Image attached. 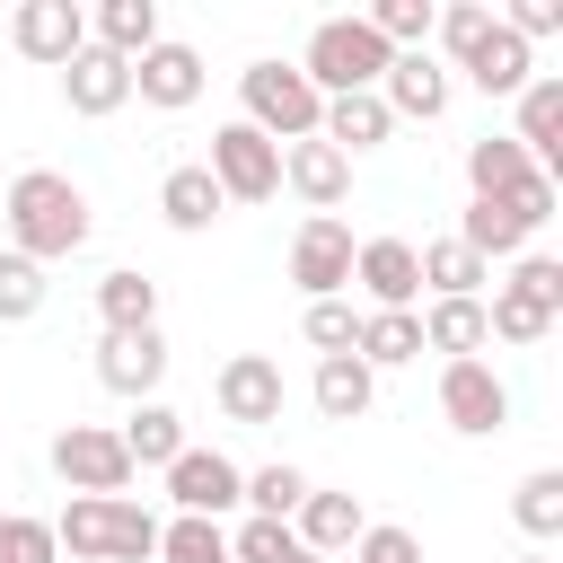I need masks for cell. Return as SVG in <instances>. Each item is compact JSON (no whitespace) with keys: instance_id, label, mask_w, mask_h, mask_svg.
Instances as JSON below:
<instances>
[{"instance_id":"1","label":"cell","mask_w":563,"mask_h":563,"mask_svg":"<svg viewBox=\"0 0 563 563\" xmlns=\"http://www.w3.org/2000/svg\"><path fill=\"white\" fill-rule=\"evenodd\" d=\"M0 229H9V255H26V264H62V255H79L88 246V194L62 176V167H26V176H9L0 185Z\"/></svg>"},{"instance_id":"2","label":"cell","mask_w":563,"mask_h":563,"mask_svg":"<svg viewBox=\"0 0 563 563\" xmlns=\"http://www.w3.org/2000/svg\"><path fill=\"white\" fill-rule=\"evenodd\" d=\"M53 545L79 554V563H150V554H158V519H150L132 493H114V501L70 493L62 519H53Z\"/></svg>"},{"instance_id":"3","label":"cell","mask_w":563,"mask_h":563,"mask_svg":"<svg viewBox=\"0 0 563 563\" xmlns=\"http://www.w3.org/2000/svg\"><path fill=\"white\" fill-rule=\"evenodd\" d=\"M387 44L369 35V18H317L308 26V53H299V79L317 88V97H361V88H378L387 79Z\"/></svg>"},{"instance_id":"4","label":"cell","mask_w":563,"mask_h":563,"mask_svg":"<svg viewBox=\"0 0 563 563\" xmlns=\"http://www.w3.org/2000/svg\"><path fill=\"white\" fill-rule=\"evenodd\" d=\"M238 123H255L273 150H290V141H317V114H325V97L299 79V62H246L238 70Z\"/></svg>"},{"instance_id":"5","label":"cell","mask_w":563,"mask_h":563,"mask_svg":"<svg viewBox=\"0 0 563 563\" xmlns=\"http://www.w3.org/2000/svg\"><path fill=\"white\" fill-rule=\"evenodd\" d=\"M545 220H554V176H528L519 194H493V202H466L449 238H457L466 255H484V264H501V255L519 264V255H528V238H537Z\"/></svg>"},{"instance_id":"6","label":"cell","mask_w":563,"mask_h":563,"mask_svg":"<svg viewBox=\"0 0 563 563\" xmlns=\"http://www.w3.org/2000/svg\"><path fill=\"white\" fill-rule=\"evenodd\" d=\"M554 317H563V264L554 255H519L510 282H493V299H484V334H501V343H545Z\"/></svg>"},{"instance_id":"7","label":"cell","mask_w":563,"mask_h":563,"mask_svg":"<svg viewBox=\"0 0 563 563\" xmlns=\"http://www.w3.org/2000/svg\"><path fill=\"white\" fill-rule=\"evenodd\" d=\"M158 475H167L176 519H229V510L246 501V466H238V457H220V449H194V440H185Z\"/></svg>"},{"instance_id":"8","label":"cell","mask_w":563,"mask_h":563,"mask_svg":"<svg viewBox=\"0 0 563 563\" xmlns=\"http://www.w3.org/2000/svg\"><path fill=\"white\" fill-rule=\"evenodd\" d=\"M202 167H211L220 202H273V194H282V150H273L255 123H220Z\"/></svg>"},{"instance_id":"9","label":"cell","mask_w":563,"mask_h":563,"mask_svg":"<svg viewBox=\"0 0 563 563\" xmlns=\"http://www.w3.org/2000/svg\"><path fill=\"white\" fill-rule=\"evenodd\" d=\"M53 475L70 484V493H97V501H114L123 484H132V457H123V440L106 431V422H70V431H53Z\"/></svg>"},{"instance_id":"10","label":"cell","mask_w":563,"mask_h":563,"mask_svg":"<svg viewBox=\"0 0 563 563\" xmlns=\"http://www.w3.org/2000/svg\"><path fill=\"white\" fill-rule=\"evenodd\" d=\"M290 282H299L308 299H343V290H352V229H343L334 211H308V220H299V238H290Z\"/></svg>"},{"instance_id":"11","label":"cell","mask_w":563,"mask_h":563,"mask_svg":"<svg viewBox=\"0 0 563 563\" xmlns=\"http://www.w3.org/2000/svg\"><path fill=\"white\" fill-rule=\"evenodd\" d=\"M440 413H449V431H466V440L501 431V422H510L501 369H493V361H440Z\"/></svg>"},{"instance_id":"12","label":"cell","mask_w":563,"mask_h":563,"mask_svg":"<svg viewBox=\"0 0 563 563\" xmlns=\"http://www.w3.org/2000/svg\"><path fill=\"white\" fill-rule=\"evenodd\" d=\"M9 44L44 70H62L70 53H88V9L79 0H18L9 9Z\"/></svg>"},{"instance_id":"13","label":"cell","mask_w":563,"mask_h":563,"mask_svg":"<svg viewBox=\"0 0 563 563\" xmlns=\"http://www.w3.org/2000/svg\"><path fill=\"white\" fill-rule=\"evenodd\" d=\"M282 361H264V352H229L220 361V378H211V405L229 413V422H282Z\"/></svg>"},{"instance_id":"14","label":"cell","mask_w":563,"mask_h":563,"mask_svg":"<svg viewBox=\"0 0 563 563\" xmlns=\"http://www.w3.org/2000/svg\"><path fill=\"white\" fill-rule=\"evenodd\" d=\"M132 97H141V106H158V114H185V106L202 97V53H194V44H176V35H158V44L132 62Z\"/></svg>"},{"instance_id":"15","label":"cell","mask_w":563,"mask_h":563,"mask_svg":"<svg viewBox=\"0 0 563 563\" xmlns=\"http://www.w3.org/2000/svg\"><path fill=\"white\" fill-rule=\"evenodd\" d=\"M97 378H106L114 396L150 405L158 378H167V334H158V325H141V334H97Z\"/></svg>"},{"instance_id":"16","label":"cell","mask_w":563,"mask_h":563,"mask_svg":"<svg viewBox=\"0 0 563 563\" xmlns=\"http://www.w3.org/2000/svg\"><path fill=\"white\" fill-rule=\"evenodd\" d=\"M352 282L369 290V308H413V299H422L413 238H361V246H352Z\"/></svg>"},{"instance_id":"17","label":"cell","mask_w":563,"mask_h":563,"mask_svg":"<svg viewBox=\"0 0 563 563\" xmlns=\"http://www.w3.org/2000/svg\"><path fill=\"white\" fill-rule=\"evenodd\" d=\"M62 97H70V114H88V123H106V114H123L132 106V62H114V53H70L62 62Z\"/></svg>"},{"instance_id":"18","label":"cell","mask_w":563,"mask_h":563,"mask_svg":"<svg viewBox=\"0 0 563 563\" xmlns=\"http://www.w3.org/2000/svg\"><path fill=\"white\" fill-rule=\"evenodd\" d=\"M378 106H387L396 123H440V114H449V70H440L431 53H396L387 79H378Z\"/></svg>"},{"instance_id":"19","label":"cell","mask_w":563,"mask_h":563,"mask_svg":"<svg viewBox=\"0 0 563 563\" xmlns=\"http://www.w3.org/2000/svg\"><path fill=\"white\" fill-rule=\"evenodd\" d=\"M457 70H466V79H475L484 97H519V88L537 79V53H528V44H519V35H510V26L493 18V26H484V35L466 44V53H457Z\"/></svg>"},{"instance_id":"20","label":"cell","mask_w":563,"mask_h":563,"mask_svg":"<svg viewBox=\"0 0 563 563\" xmlns=\"http://www.w3.org/2000/svg\"><path fill=\"white\" fill-rule=\"evenodd\" d=\"M282 185H290L308 211H334V202L352 194V158H343L334 141H290V150H282Z\"/></svg>"},{"instance_id":"21","label":"cell","mask_w":563,"mask_h":563,"mask_svg":"<svg viewBox=\"0 0 563 563\" xmlns=\"http://www.w3.org/2000/svg\"><path fill=\"white\" fill-rule=\"evenodd\" d=\"M361 528H369L361 493H317V484H308V501L290 510V537H299L308 554H343V545H352Z\"/></svg>"},{"instance_id":"22","label":"cell","mask_w":563,"mask_h":563,"mask_svg":"<svg viewBox=\"0 0 563 563\" xmlns=\"http://www.w3.org/2000/svg\"><path fill=\"white\" fill-rule=\"evenodd\" d=\"M88 44L114 53V62H141L158 44V0H97L88 9Z\"/></svg>"},{"instance_id":"23","label":"cell","mask_w":563,"mask_h":563,"mask_svg":"<svg viewBox=\"0 0 563 563\" xmlns=\"http://www.w3.org/2000/svg\"><path fill=\"white\" fill-rule=\"evenodd\" d=\"M396 132V114L378 106V88H361V97H325V114H317V141H334L343 158H361V150H378Z\"/></svg>"},{"instance_id":"24","label":"cell","mask_w":563,"mask_h":563,"mask_svg":"<svg viewBox=\"0 0 563 563\" xmlns=\"http://www.w3.org/2000/svg\"><path fill=\"white\" fill-rule=\"evenodd\" d=\"M537 176V158L510 141V132H484V141H466V202H493V194H519Z\"/></svg>"},{"instance_id":"25","label":"cell","mask_w":563,"mask_h":563,"mask_svg":"<svg viewBox=\"0 0 563 563\" xmlns=\"http://www.w3.org/2000/svg\"><path fill=\"white\" fill-rule=\"evenodd\" d=\"M220 211H229V202H220V185H211V167H202V158H194V167H167V176H158V220H167V229L202 238V229H211Z\"/></svg>"},{"instance_id":"26","label":"cell","mask_w":563,"mask_h":563,"mask_svg":"<svg viewBox=\"0 0 563 563\" xmlns=\"http://www.w3.org/2000/svg\"><path fill=\"white\" fill-rule=\"evenodd\" d=\"M352 361L378 378V369H405V361H422V325H413V308H369L361 317V334H352Z\"/></svg>"},{"instance_id":"27","label":"cell","mask_w":563,"mask_h":563,"mask_svg":"<svg viewBox=\"0 0 563 563\" xmlns=\"http://www.w3.org/2000/svg\"><path fill=\"white\" fill-rule=\"evenodd\" d=\"M413 325H422V352H449V361H484V343H493L484 334V299H431Z\"/></svg>"},{"instance_id":"28","label":"cell","mask_w":563,"mask_h":563,"mask_svg":"<svg viewBox=\"0 0 563 563\" xmlns=\"http://www.w3.org/2000/svg\"><path fill=\"white\" fill-rule=\"evenodd\" d=\"M413 264H422V290H431V299H484V282H493V264H484V255H466L457 238L413 246Z\"/></svg>"},{"instance_id":"29","label":"cell","mask_w":563,"mask_h":563,"mask_svg":"<svg viewBox=\"0 0 563 563\" xmlns=\"http://www.w3.org/2000/svg\"><path fill=\"white\" fill-rule=\"evenodd\" d=\"M308 396H317V413H325V422H361V413L378 405V378H369L352 352H334V361H317Z\"/></svg>"},{"instance_id":"30","label":"cell","mask_w":563,"mask_h":563,"mask_svg":"<svg viewBox=\"0 0 563 563\" xmlns=\"http://www.w3.org/2000/svg\"><path fill=\"white\" fill-rule=\"evenodd\" d=\"M97 317H106V334H141V325H158V282L132 273V264H114V273L97 282Z\"/></svg>"},{"instance_id":"31","label":"cell","mask_w":563,"mask_h":563,"mask_svg":"<svg viewBox=\"0 0 563 563\" xmlns=\"http://www.w3.org/2000/svg\"><path fill=\"white\" fill-rule=\"evenodd\" d=\"M114 440H123V457H132V475H141V466H167V457L185 449V413L150 396V405H132V422H123Z\"/></svg>"},{"instance_id":"32","label":"cell","mask_w":563,"mask_h":563,"mask_svg":"<svg viewBox=\"0 0 563 563\" xmlns=\"http://www.w3.org/2000/svg\"><path fill=\"white\" fill-rule=\"evenodd\" d=\"M510 519L545 545V537H563V466H528L519 475V493H510Z\"/></svg>"},{"instance_id":"33","label":"cell","mask_w":563,"mask_h":563,"mask_svg":"<svg viewBox=\"0 0 563 563\" xmlns=\"http://www.w3.org/2000/svg\"><path fill=\"white\" fill-rule=\"evenodd\" d=\"M150 563H229V528L220 519H158V554Z\"/></svg>"},{"instance_id":"34","label":"cell","mask_w":563,"mask_h":563,"mask_svg":"<svg viewBox=\"0 0 563 563\" xmlns=\"http://www.w3.org/2000/svg\"><path fill=\"white\" fill-rule=\"evenodd\" d=\"M299 501H308V475H299L290 457H273V466L246 475V519H290Z\"/></svg>"},{"instance_id":"35","label":"cell","mask_w":563,"mask_h":563,"mask_svg":"<svg viewBox=\"0 0 563 563\" xmlns=\"http://www.w3.org/2000/svg\"><path fill=\"white\" fill-rule=\"evenodd\" d=\"M44 299H53L44 264H26V255H9V246H0V325H26V317H44Z\"/></svg>"},{"instance_id":"36","label":"cell","mask_w":563,"mask_h":563,"mask_svg":"<svg viewBox=\"0 0 563 563\" xmlns=\"http://www.w3.org/2000/svg\"><path fill=\"white\" fill-rule=\"evenodd\" d=\"M290 554H299L290 519H238L229 528V563H290Z\"/></svg>"},{"instance_id":"37","label":"cell","mask_w":563,"mask_h":563,"mask_svg":"<svg viewBox=\"0 0 563 563\" xmlns=\"http://www.w3.org/2000/svg\"><path fill=\"white\" fill-rule=\"evenodd\" d=\"M0 563H62V545H53V519L0 510Z\"/></svg>"},{"instance_id":"38","label":"cell","mask_w":563,"mask_h":563,"mask_svg":"<svg viewBox=\"0 0 563 563\" xmlns=\"http://www.w3.org/2000/svg\"><path fill=\"white\" fill-rule=\"evenodd\" d=\"M352 334H361V317H352V299H308V343H317V361H334V352H352Z\"/></svg>"},{"instance_id":"39","label":"cell","mask_w":563,"mask_h":563,"mask_svg":"<svg viewBox=\"0 0 563 563\" xmlns=\"http://www.w3.org/2000/svg\"><path fill=\"white\" fill-rule=\"evenodd\" d=\"M352 563H422V545H413V528H387V519H369V528L352 537Z\"/></svg>"},{"instance_id":"40","label":"cell","mask_w":563,"mask_h":563,"mask_svg":"<svg viewBox=\"0 0 563 563\" xmlns=\"http://www.w3.org/2000/svg\"><path fill=\"white\" fill-rule=\"evenodd\" d=\"M501 26H510L519 44H537V35H563V0H510V9H501Z\"/></svg>"},{"instance_id":"41","label":"cell","mask_w":563,"mask_h":563,"mask_svg":"<svg viewBox=\"0 0 563 563\" xmlns=\"http://www.w3.org/2000/svg\"><path fill=\"white\" fill-rule=\"evenodd\" d=\"M510 563H554V554H545V545H528V554H510Z\"/></svg>"},{"instance_id":"42","label":"cell","mask_w":563,"mask_h":563,"mask_svg":"<svg viewBox=\"0 0 563 563\" xmlns=\"http://www.w3.org/2000/svg\"><path fill=\"white\" fill-rule=\"evenodd\" d=\"M0 431H9V422H0Z\"/></svg>"}]
</instances>
